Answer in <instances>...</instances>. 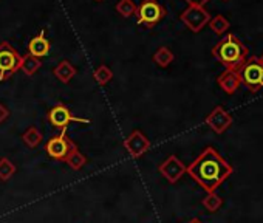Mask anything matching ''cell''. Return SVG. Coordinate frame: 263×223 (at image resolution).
Wrapping results in <instances>:
<instances>
[{
	"label": "cell",
	"instance_id": "24",
	"mask_svg": "<svg viewBox=\"0 0 263 223\" xmlns=\"http://www.w3.org/2000/svg\"><path fill=\"white\" fill-rule=\"evenodd\" d=\"M8 117H10V110L2 102H0V124H2L4 121H7Z\"/></svg>",
	"mask_w": 263,
	"mask_h": 223
},
{
	"label": "cell",
	"instance_id": "1",
	"mask_svg": "<svg viewBox=\"0 0 263 223\" xmlns=\"http://www.w3.org/2000/svg\"><path fill=\"white\" fill-rule=\"evenodd\" d=\"M232 166L214 147H206L195 158V161L186 168V172L206 192H215L217 188L232 174Z\"/></svg>",
	"mask_w": 263,
	"mask_h": 223
},
{
	"label": "cell",
	"instance_id": "16",
	"mask_svg": "<svg viewBox=\"0 0 263 223\" xmlns=\"http://www.w3.org/2000/svg\"><path fill=\"white\" fill-rule=\"evenodd\" d=\"M174 59H175V56H174V53L171 51V48H167V47H160V48L155 51V54H154V62H155L158 67H161V68L169 67V65L174 62Z\"/></svg>",
	"mask_w": 263,
	"mask_h": 223
},
{
	"label": "cell",
	"instance_id": "14",
	"mask_svg": "<svg viewBox=\"0 0 263 223\" xmlns=\"http://www.w3.org/2000/svg\"><path fill=\"white\" fill-rule=\"evenodd\" d=\"M53 75H54L61 82L68 84V82L74 78V75H76V67H74L70 61L64 59V61H61V62L54 67Z\"/></svg>",
	"mask_w": 263,
	"mask_h": 223
},
{
	"label": "cell",
	"instance_id": "25",
	"mask_svg": "<svg viewBox=\"0 0 263 223\" xmlns=\"http://www.w3.org/2000/svg\"><path fill=\"white\" fill-rule=\"evenodd\" d=\"M186 2L189 4V7H204L209 0H186Z\"/></svg>",
	"mask_w": 263,
	"mask_h": 223
},
{
	"label": "cell",
	"instance_id": "3",
	"mask_svg": "<svg viewBox=\"0 0 263 223\" xmlns=\"http://www.w3.org/2000/svg\"><path fill=\"white\" fill-rule=\"evenodd\" d=\"M237 75L240 84L248 87L249 91L255 93L263 88V62L260 58H248L238 68Z\"/></svg>",
	"mask_w": 263,
	"mask_h": 223
},
{
	"label": "cell",
	"instance_id": "23",
	"mask_svg": "<svg viewBox=\"0 0 263 223\" xmlns=\"http://www.w3.org/2000/svg\"><path fill=\"white\" fill-rule=\"evenodd\" d=\"M93 78L99 85H105L111 81L113 78V71L107 67V65H99L95 71H93Z\"/></svg>",
	"mask_w": 263,
	"mask_h": 223
},
{
	"label": "cell",
	"instance_id": "28",
	"mask_svg": "<svg viewBox=\"0 0 263 223\" xmlns=\"http://www.w3.org/2000/svg\"><path fill=\"white\" fill-rule=\"evenodd\" d=\"M224 2H226V0H224Z\"/></svg>",
	"mask_w": 263,
	"mask_h": 223
},
{
	"label": "cell",
	"instance_id": "5",
	"mask_svg": "<svg viewBox=\"0 0 263 223\" xmlns=\"http://www.w3.org/2000/svg\"><path fill=\"white\" fill-rule=\"evenodd\" d=\"M22 56L10 42L0 44V81L10 79L17 70H21Z\"/></svg>",
	"mask_w": 263,
	"mask_h": 223
},
{
	"label": "cell",
	"instance_id": "15",
	"mask_svg": "<svg viewBox=\"0 0 263 223\" xmlns=\"http://www.w3.org/2000/svg\"><path fill=\"white\" fill-rule=\"evenodd\" d=\"M22 141L25 143V146H27V147H30V149H36V147L42 143V134H41V131H39L37 127L31 126V127H28V129L24 132V135H22Z\"/></svg>",
	"mask_w": 263,
	"mask_h": 223
},
{
	"label": "cell",
	"instance_id": "13",
	"mask_svg": "<svg viewBox=\"0 0 263 223\" xmlns=\"http://www.w3.org/2000/svg\"><path fill=\"white\" fill-rule=\"evenodd\" d=\"M48 53H50V41L44 36V33L33 38L28 42V54L41 59L44 56H48Z\"/></svg>",
	"mask_w": 263,
	"mask_h": 223
},
{
	"label": "cell",
	"instance_id": "27",
	"mask_svg": "<svg viewBox=\"0 0 263 223\" xmlns=\"http://www.w3.org/2000/svg\"><path fill=\"white\" fill-rule=\"evenodd\" d=\"M260 59H261V62H263V54H261V56H260Z\"/></svg>",
	"mask_w": 263,
	"mask_h": 223
},
{
	"label": "cell",
	"instance_id": "7",
	"mask_svg": "<svg viewBox=\"0 0 263 223\" xmlns=\"http://www.w3.org/2000/svg\"><path fill=\"white\" fill-rule=\"evenodd\" d=\"M47 120L51 126L61 129V131H65L68 127L70 123H79V124H90V120H85V118H79V117H74L70 108L65 107L64 104H58L54 105L53 108L48 110L47 114Z\"/></svg>",
	"mask_w": 263,
	"mask_h": 223
},
{
	"label": "cell",
	"instance_id": "18",
	"mask_svg": "<svg viewBox=\"0 0 263 223\" xmlns=\"http://www.w3.org/2000/svg\"><path fill=\"white\" fill-rule=\"evenodd\" d=\"M65 163L71 168V169H74V171H79V169H82L84 166H85V163H87V158H85V155L78 149V146L68 154V157L65 158Z\"/></svg>",
	"mask_w": 263,
	"mask_h": 223
},
{
	"label": "cell",
	"instance_id": "17",
	"mask_svg": "<svg viewBox=\"0 0 263 223\" xmlns=\"http://www.w3.org/2000/svg\"><path fill=\"white\" fill-rule=\"evenodd\" d=\"M42 67V62L39 58H34L31 54L22 56V64H21V70L27 75V76H33L36 75V71Z\"/></svg>",
	"mask_w": 263,
	"mask_h": 223
},
{
	"label": "cell",
	"instance_id": "11",
	"mask_svg": "<svg viewBox=\"0 0 263 223\" xmlns=\"http://www.w3.org/2000/svg\"><path fill=\"white\" fill-rule=\"evenodd\" d=\"M158 171L169 183H177L186 174V166L180 161L178 157L171 155L158 166Z\"/></svg>",
	"mask_w": 263,
	"mask_h": 223
},
{
	"label": "cell",
	"instance_id": "12",
	"mask_svg": "<svg viewBox=\"0 0 263 223\" xmlns=\"http://www.w3.org/2000/svg\"><path fill=\"white\" fill-rule=\"evenodd\" d=\"M217 82H218V85H220L228 95L235 93L237 88L241 85V84H240V79H238V75H237V70H224L221 75H218Z\"/></svg>",
	"mask_w": 263,
	"mask_h": 223
},
{
	"label": "cell",
	"instance_id": "6",
	"mask_svg": "<svg viewBox=\"0 0 263 223\" xmlns=\"http://www.w3.org/2000/svg\"><path fill=\"white\" fill-rule=\"evenodd\" d=\"M76 147V144L70 140V137L67 135L65 131H62L58 135H53L47 144H45V151L47 154L58 161H65V158L68 157V154Z\"/></svg>",
	"mask_w": 263,
	"mask_h": 223
},
{
	"label": "cell",
	"instance_id": "22",
	"mask_svg": "<svg viewBox=\"0 0 263 223\" xmlns=\"http://www.w3.org/2000/svg\"><path fill=\"white\" fill-rule=\"evenodd\" d=\"M203 206L209 211V212H217L221 206H223V198L215 194V192H208V195L203 198Z\"/></svg>",
	"mask_w": 263,
	"mask_h": 223
},
{
	"label": "cell",
	"instance_id": "20",
	"mask_svg": "<svg viewBox=\"0 0 263 223\" xmlns=\"http://www.w3.org/2000/svg\"><path fill=\"white\" fill-rule=\"evenodd\" d=\"M116 11L119 13L121 17L130 19L137 13V5H135L134 0H119V2L116 4Z\"/></svg>",
	"mask_w": 263,
	"mask_h": 223
},
{
	"label": "cell",
	"instance_id": "29",
	"mask_svg": "<svg viewBox=\"0 0 263 223\" xmlns=\"http://www.w3.org/2000/svg\"><path fill=\"white\" fill-rule=\"evenodd\" d=\"M98 2H99V0H98Z\"/></svg>",
	"mask_w": 263,
	"mask_h": 223
},
{
	"label": "cell",
	"instance_id": "2",
	"mask_svg": "<svg viewBox=\"0 0 263 223\" xmlns=\"http://www.w3.org/2000/svg\"><path fill=\"white\" fill-rule=\"evenodd\" d=\"M212 56L221 62L226 70H237L248 59V48L235 34H226L212 48Z\"/></svg>",
	"mask_w": 263,
	"mask_h": 223
},
{
	"label": "cell",
	"instance_id": "26",
	"mask_svg": "<svg viewBox=\"0 0 263 223\" xmlns=\"http://www.w3.org/2000/svg\"><path fill=\"white\" fill-rule=\"evenodd\" d=\"M189 223H201V221H200V220H198V218H194V220H191V221H189Z\"/></svg>",
	"mask_w": 263,
	"mask_h": 223
},
{
	"label": "cell",
	"instance_id": "10",
	"mask_svg": "<svg viewBox=\"0 0 263 223\" xmlns=\"http://www.w3.org/2000/svg\"><path fill=\"white\" fill-rule=\"evenodd\" d=\"M204 123L215 132V134H224L231 124H232V117L224 110V107L217 105L211 114L206 117Z\"/></svg>",
	"mask_w": 263,
	"mask_h": 223
},
{
	"label": "cell",
	"instance_id": "19",
	"mask_svg": "<svg viewBox=\"0 0 263 223\" xmlns=\"http://www.w3.org/2000/svg\"><path fill=\"white\" fill-rule=\"evenodd\" d=\"M16 171H17V168L10 158H7V157L0 158V181H8L16 174Z\"/></svg>",
	"mask_w": 263,
	"mask_h": 223
},
{
	"label": "cell",
	"instance_id": "4",
	"mask_svg": "<svg viewBox=\"0 0 263 223\" xmlns=\"http://www.w3.org/2000/svg\"><path fill=\"white\" fill-rule=\"evenodd\" d=\"M137 24L143 25L146 28H154L157 24H160L164 16L166 10L157 0H143L140 7H137Z\"/></svg>",
	"mask_w": 263,
	"mask_h": 223
},
{
	"label": "cell",
	"instance_id": "8",
	"mask_svg": "<svg viewBox=\"0 0 263 223\" xmlns=\"http://www.w3.org/2000/svg\"><path fill=\"white\" fill-rule=\"evenodd\" d=\"M180 21L194 33L201 31L211 21L209 11L204 10V7H187L181 14Z\"/></svg>",
	"mask_w": 263,
	"mask_h": 223
},
{
	"label": "cell",
	"instance_id": "9",
	"mask_svg": "<svg viewBox=\"0 0 263 223\" xmlns=\"http://www.w3.org/2000/svg\"><path fill=\"white\" fill-rule=\"evenodd\" d=\"M124 147L132 157L138 158L151 149V141L141 131H134L124 140Z\"/></svg>",
	"mask_w": 263,
	"mask_h": 223
},
{
	"label": "cell",
	"instance_id": "21",
	"mask_svg": "<svg viewBox=\"0 0 263 223\" xmlns=\"http://www.w3.org/2000/svg\"><path fill=\"white\" fill-rule=\"evenodd\" d=\"M208 25L211 27V30H212L215 34L221 36V34H224V33L228 31V28H229V21H228L224 16L218 14V16L211 17V21H209Z\"/></svg>",
	"mask_w": 263,
	"mask_h": 223
}]
</instances>
